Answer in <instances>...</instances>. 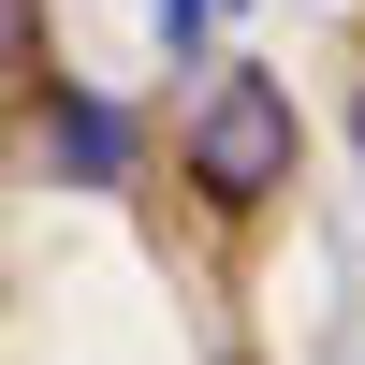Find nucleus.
<instances>
[{
    "instance_id": "nucleus-2",
    "label": "nucleus",
    "mask_w": 365,
    "mask_h": 365,
    "mask_svg": "<svg viewBox=\"0 0 365 365\" xmlns=\"http://www.w3.org/2000/svg\"><path fill=\"white\" fill-rule=\"evenodd\" d=\"M44 146H58V175H73V190H132V117H117L103 88L58 73V88H44Z\"/></svg>"
},
{
    "instance_id": "nucleus-1",
    "label": "nucleus",
    "mask_w": 365,
    "mask_h": 365,
    "mask_svg": "<svg viewBox=\"0 0 365 365\" xmlns=\"http://www.w3.org/2000/svg\"><path fill=\"white\" fill-rule=\"evenodd\" d=\"M292 88L263 73V58H220L205 73V103H190V132H175V175H190L220 220H263V205L292 190Z\"/></svg>"
},
{
    "instance_id": "nucleus-4",
    "label": "nucleus",
    "mask_w": 365,
    "mask_h": 365,
    "mask_svg": "<svg viewBox=\"0 0 365 365\" xmlns=\"http://www.w3.org/2000/svg\"><path fill=\"white\" fill-rule=\"evenodd\" d=\"M351 132H365V103H351Z\"/></svg>"
},
{
    "instance_id": "nucleus-3",
    "label": "nucleus",
    "mask_w": 365,
    "mask_h": 365,
    "mask_svg": "<svg viewBox=\"0 0 365 365\" xmlns=\"http://www.w3.org/2000/svg\"><path fill=\"white\" fill-rule=\"evenodd\" d=\"M29 58H44V15H29V0H0V73H29Z\"/></svg>"
}]
</instances>
